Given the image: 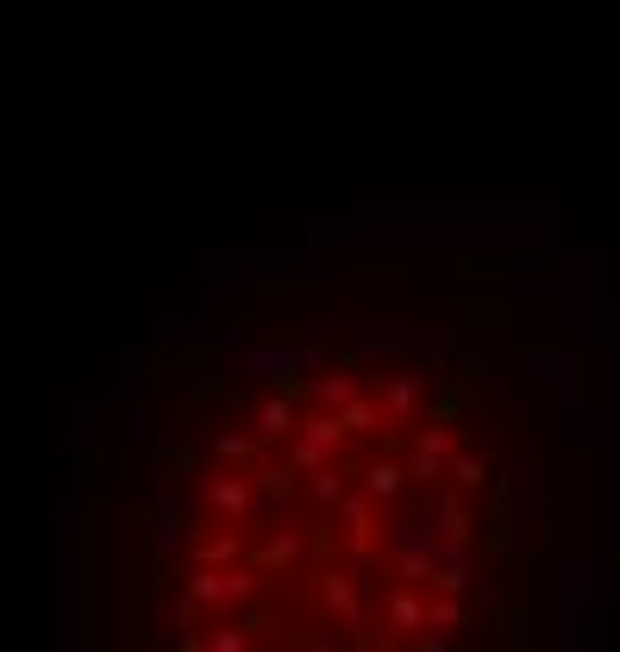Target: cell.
<instances>
[{
	"label": "cell",
	"instance_id": "cell-1",
	"mask_svg": "<svg viewBox=\"0 0 620 652\" xmlns=\"http://www.w3.org/2000/svg\"><path fill=\"white\" fill-rule=\"evenodd\" d=\"M533 590V464L445 358H201L145 433V652H520Z\"/></svg>",
	"mask_w": 620,
	"mask_h": 652
}]
</instances>
